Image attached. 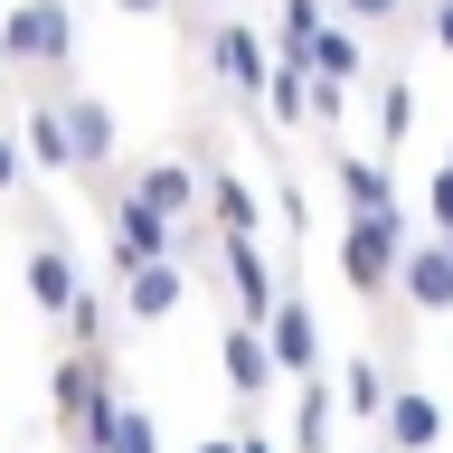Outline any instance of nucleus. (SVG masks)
I'll list each match as a JSON object with an SVG mask.
<instances>
[{
    "mask_svg": "<svg viewBox=\"0 0 453 453\" xmlns=\"http://www.w3.org/2000/svg\"><path fill=\"white\" fill-rule=\"evenodd\" d=\"M19 283H28V303L48 311L57 331H66V311L95 293V283L76 274V255H66V236H57L48 218H19Z\"/></svg>",
    "mask_w": 453,
    "mask_h": 453,
    "instance_id": "obj_5",
    "label": "nucleus"
},
{
    "mask_svg": "<svg viewBox=\"0 0 453 453\" xmlns=\"http://www.w3.org/2000/svg\"><path fill=\"white\" fill-rule=\"evenodd\" d=\"M189 283H198L189 255H170V265H142L133 283H113V293H123V331H161L170 311L189 303Z\"/></svg>",
    "mask_w": 453,
    "mask_h": 453,
    "instance_id": "obj_16",
    "label": "nucleus"
},
{
    "mask_svg": "<svg viewBox=\"0 0 453 453\" xmlns=\"http://www.w3.org/2000/svg\"><path fill=\"white\" fill-rule=\"evenodd\" d=\"M265 123H274L283 142H311V66H303V57L274 66V85H265Z\"/></svg>",
    "mask_w": 453,
    "mask_h": 453,
    "instance_id": "obj_19",
    "label": "nucleus"
},
{
    "mask_svg": "<svg viewBox=\"0 0 453 453\" xmlns=\"http://www.w3.org/2000/svg\"><path fill=\"white\" fill-rule=\"evenodd\" d=\"M331 388H340V416L359 425V434H378V425H388V406H396V388H406V368H396V359H368V349H349Z\"/></svg>",
    "mask_w": 453,
    "mask_h": 453,
    "instance_id": "obj_13",
    "label": "nucleus"
},
{
    "mask_svg": "<svg viewBox=\"0 0 453 453\" xmlns=\"http://www.w3.org/2000/svg\"><path fill=\"white\" fill-rule=\"evenodd\" d=\"M331 434H340V388L331 378H303L293 388V453H331Z\"/></svg>",
    "mask_w": 453,
    "mask_h": 453,
    "instance_id": "obj_20",
    "label": "nucleus"
},
{
    "mask_svg": "<svg viewBox=\"0 0 453 453\" xmlns=\"http://www.w3.org/2000/svg\"><path fill=\"white\" fill-rule=\"evenodd\" d=\"M28 180H38V170H28V151H19V123H0V208H19Z\"/></svg>",
    "mask_w": 453,
    "mask_h": 453,
    "instance_id": "obj_25",
    "label": "nucleus"
},
{
    "mask_svg": "<svg viewBox=\"0 0 453 453\" xmlns=\"http://www.w3.org/2000/svg\"><path fill=\"white\" fill-rule=\"evenodd\" d=\"M48 95H57V113H66V133H76V180L95 189V208H104V198L123 189V123H113V104L85 76L48 85Z\"/></svg>",
    "mask_w": 453,
    "mask_h": 453,
    "instance_id": "obj_3",
    "label": "nucleus"
},
{
    "mask_svg": "<svg viewBox=\"0 0 453 453\" xmlns=\"http://www.w3.org/2000/svg\"><path fill=\"white\" fill-rule=\"evenodd\" d=\"M198 57H208V85H218L226 104H246V113H265V85H274V28H255L246 10H226V19H208L198 28Z\"/></svg>",
    "mask_w": 453,
    "mask_h": 453,
    "instance_id": "obj_1",
    "label": "nucleus"
},
{
    "mask_svg": "<svg viewBox=\"0 0 453 453\" xmlns=\"http://www.w3.org/2000/svg\"><path fill=\"white\" fill-rule=\"evenodd\" d=\"M180 0H113V19H170Z\"/></svg>",
    "mask_w": 453,
    "mask_h": 453,
    "instance_id": "obj_27",
    "label": "nucleus"
},
{
    "mask_svg": "<svg viewBox=\"0 0 453 453\" xmlns=\"http://www.w3.org/2000/svg\"><path fill=\"white\" fill-rule=\"evenodd\" d=\"M396 311H416V321H453V246H444V236H416V246H406Z\"/></svg>",
    "mask_w": 453,
    "mask_h": 453,
    "instance_id": "obj_15",
    "label": "nucleus"
},
{
    "mask_svg": "<svg viewBox=\"0 0 453 453\" xmlns=\"http://www.w3.org/2000/svg\"><path fill=\"white\" fill-rule=\"evenodd\" d=\"M425 226H406V208L396 218H340V283L359 293V303H396V274H406V246H416Z\"/></svg>",
    "mask_w": 453,
    "mask_h": 453,
    "instance_id": "obj_2",
    "label": "nucleus"
},
{
    "mask_svg": "<svg viewBox=\"0 0 453 453\" xmlns=\"http://www.w3.org/2000/svg\"><path fill=\"white\" fill-rule=\"evenodd\" d=\"M331 19H340V0H274V57H303L311 66V48H321Z\"/></svg>",
    "mask_w": 453,
    "mask_h": 453,
    "instance_id": "obj_21",
    "label": "nucleus"
},
{
    "mask_svg": "<svg viewBox=\"0 0 453 453\" xmlns=\"http://www.w3.org/2000/svg\"><path fill=\"white\" fill-rule=\"evenodd\" d=\"M198 180H208V218H218V236H265V198H255V180L226 161L218 142H198Z\"/></svg>",
    "mask_w": 453,
    "mask_h": 453,
    "instance_id": "obj_12",
    "label": "nucleus"
},
{
    "mask_svg": "<svg viewBox=\"0 0 453 453\" xmlns=\"http://www.w3.org/2000/svg\"><path fill=\"white\" fill-rule=\"evenodd\" d=\"M218 274H226V293H236V321L274 331L283 283H274V265H265V236H218Z\"/></svg>",
    "mask_w": 453,
    "mask_h": 453,
    "instance_id": "obj_10",
    "label": "nucleus"
},
{
    "mask_svg": "<svg viewBox=\"0 0 453 453\" xmlns=\"http://www.w3.org/2000/svg\"><path fill=\"white\" fill-rule=\"evenodd\" d=\"M123 189H133V198H151V208H161V218H180V226H198V218H208L198 151H151V161H133V170H123Z\"/></svg>",
    "mask_w": 453,
    "mask_h": 453,
    "instance_id": "obj_7",
    "label": "nucleus"
},
{
    "mask_svg": "<svg viewBox=\"0 0 453 453\" xmlns=\"http://www.w3.org/2000/svg\"><path fill=\"white\" fill-rule=\"evenodd\" d=\"M0 28H10V10H0Z\"/></svg>",
    "mask_w": 453,
    "mask_h": 453,
    "instance_id": "obj_30",
    "label": "nucleus"
},
{
    "mask_svg": "<svg viewBox=\"0 0 453 453\" xmlns=\"http://www.w3.org/2000/svg\"><path fill=\"white\" fill-rule=\"evenodd\" d=\"M321 170H331V189H340V218H396V170H388V151L340 142V151H321Z\"/></svg>",
    "mask_w": 453,
    "mask_h": 453,
    "instance_id": "obj_8",
    "label": "nucleus"
},
{
    "mask_svg": "<svg viewBox=\"0 0 453 453\" xmlns=\"http://www.w3.org/2000/svg\"><path fill=\"white\" fill-rule=\"evenodd\" d=\"M19 151H28L38 180H76V133H66L48 85H19Z\"/></svg>",
    "mask_w": 453,
    "mask_h": 453,
    "instance_id": "obj_11",
    "label": "nucleus"
},
{
    "mask_svg": "<svg viewBox=\"0 0 453 453\" xmlns=\"http://www.w3.org/2000/svg\"><path fill=\"white\" fill-rule=\"evenodd\" d=\"M425 38H434V57H453V0H425Z\"/></svg>",
    "mask_w": 453,
    "mask_h": 453,
    "instance_id": "obj_26",
    "label": "nucleus"
},
{
    "mask_svg": "<svg viewBox=\"0 0 453 453\" xmlns=\"http://www.w3.org/2000/svg\"><path fill=\"white\" fill-rule=\"evenodd\" d=\"M340 19L368 28V38H396V48H416V38H425V0H340Z\"/></svg>",
    "mask_w": 453,
    "mask_h": 453,
    "instance_id": "obj_22",
    "label": "nucleus"
},
{
    "mask_svg": "<svg viewBox=\"0 0 453 453\" xmlns=\"http://www.w3.org/2000/svg\"><path fill=\"white\" fill-rule=\"evenodd\" d=\"M444 434H453L444 396L425 388V378H406L396 406H388V425H378V453H444Z\"/></svg>",
    "mask_w": 453,
    "mask_h": 453,
    "instance_id": "obj_14",
    "label": "nucleus"
},
{
    "mask_svg": "<svg viewBox=\"0 0 453 453\" xmlns=\"http://www.w3.org/2000/svg\"><path fill=\"white\" fill-rule=\"evenodd\" d=\"M104 255H113V283H133L142 265H170V255H189V226L161 218L151 198L113 189V198H104Z\"/></svg>",
    "mask_w": 453,
    "mask_h": 453,
    "instance_id": "obj_4",
    "label": "nucleus"
},
{
    "mask_svg": "<svg viewBox=\"0 0 453 453\" xmlns=\"http://www.w3.org/2000/svg\"><path fill=\"white\" fill-rule=\"evenodd\" d=\"M104 453H161V416H151V406L133 396V406L113 416V444H104Z\"/></svg>",
    "mask_w": 453,
    "mask_h": 453,
    "instance_id": "obj_24",
    "label": "nucleus"
},
{
    "mask_svg": "<svg viewBox=\"0 0 453 453\" xmlns=\"http://www.w3.org/2000/svg\"><path fill=\"white\" fill-rule=\"evenodd\" d=\"M218 368H226V388H236V416H265V396H274V340L255 331V321H236L226 311V331H218Z\"/></svg>",
    "mask_w": 453,
    "mask_h": 453,
    "instance_id": "obj_9",
    "label": "nucleus"
},
{
    "mask_svg": "<svg viewBox=\"0 0 453 453\" xmlns=\"http://www.w3.org/2000/svg\"><path fill=\"white\" fill-rule=\"evenodd\" d=\"M368 48H378L368 28L331 19V28H321V48H311V76H331V85H359V95H368V85H378V57H368Z\"/></svg>",
    "mask_w": 453,
    "mask_h": 453,
    "instance_id": "obj_18",
    "label": "nucleus"
},
{
    "mask_svg": "<svg viewBox=\"0 0 453 453\" xmlns=\"http://www.w3.org/2000/svg\"><path fill=\"white\" fill-rule=\"evenodd\" d=\"M368 133H378V151H406V133H416V66H378V85H368Z\"/></svg>",
    "mask_w": 453,
    "mask_h": 453,
    "instance_id": "obj_17",
    "label": "nucleus"
},
{
    "mask_svg": "<svg viewBox=\"0 0 453 453\" xmlns=\"http://www.w3.org/2000/svg\"><path fill=\"white\" fill-rule=\"evenodd\" d=\"M189 453H236V434H198V444Z\"/></svg>",
    "mask_w": 453,
    "mask_h": 453,
    "instance_id": "obj_28",
    "label": "nucleus"
},
{
    "mask_svg": "<svg viewBox=\"0 0 453 453\" xmlns=\"http://www.w3.org/2000/svg\"><path fill=\"white\" fill-rule=\"evenodd\" d=\"M274 368H283V388H303V378H321L331 368V340H321V311L303 303V283H293V255H283V311H274Z\"/></svg>",
    "mask_w": 453,
    "mask_h": 453,
    "instance_id": "obj_6",
    "label": "nucleus"
},
{
    "mask_svg": "<svg viewBox=\"0 0 453 453\" xmlns=\"http://www.w3.org/2000/svg\"><path fill=\"white\" fill-rule=\"evenodd\" d=\"M189 10H198V19H226V10H236V0H189Z\"/></svg>",
    "mask_w": 453,
    "mask_h": 453,
    "instance_id": "obj_29",
    "label": "nucleus"
},
{
    "mask_svg": "<svg viewBox=\"0 0 453 453\" xmlns=\"http://www.w3.org/2000/svg\"><path fill=\"white\" fill-rule=\"evenodd\" d=\"M349 95H359V85H331V76H311V142H321V151H340V123H349Z\"/></svg>",
    "mask_w": 453,
    "mask_h": 453,
    "instance_id": "obj_23",
    "label": "nucleus"
}]
</instances>
